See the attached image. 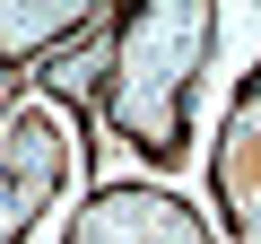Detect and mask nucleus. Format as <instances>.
<instances>
[{"mask_svg": "<svg viewBox=\"0 0 261 244\" xmlns=\"http://www.w3.org/2000/svg\"><path fill=\"white\" fill-rule=\"evenodd\" d=\"M209 53H218L209 0H130V9H113L105 18V79H96L113 140L140 149L148 166H183Z\"/></svg>", "mask_w": 261, "mask_h": 244, "instance_id": "nucleus-1", "label": "nucleus"}, {"mask_svg": "<svg viewBox=\"0 0 261 244\" xmlns=\"http://www.w3.org/2000/svg\"><path fill=\"white\" fill-rule=\"evenodd\" d=\"M70 183V131L44 105H18L0 122V244H27L35 218L61 201Z\"/></svg>", "mask_w": 261, "mask_h": 244, "instance_id": "nucleus-2", "label": "nucleus"}, {"mask_svg": "<svg viewBox=\"0 0 261 244\" xmlns=\"http://www.w3.org/2000/svg\"><path fill=\"white\" fill-rule=\"evenodd\" d=\"M61 244H218V235L192 201H174L157 183H96Z\"/></svg>", "mask_w": 261, "mask_h": 244, "instance_id": "nucleus-3", "label": "nucleus"}, {"mask_svg": "<svg viewBox=\"0 0 261 244\" xmlns=\"http://www.w3.org/2000/svg\"><path fill=\"white\" fill-rule=\"evenodd\" d=\"M209 192L226 218V244H261V61L244 70L235 105H226V131L209 157Z\"/></svg>", "mask_w": 261, "mask_h": 244, "instance_id": "nucleus-4", "label": "nucleus"}, {"mask_svg": "<svg viewBox=\"0 0 261 244\" xmlns=\"http://www.w3.org/2000/svg\"><path fill=\"white\" fill-rule=\"evenodd\" d=\"M105 9H87V0H0V70L27 79L44 53H61L70 35H87Z\"/></svg>", "mask_w": 261, "mask_h": 244, "instance_id": "nucleus-5", "label": "nucleus"}, {"mask_svg": "<svg viewBox=\"0 0 261 244\" xmlns=\"http://www.w3.org/2000/svg\"><path fill=\"white\" fill-rule=\"evenodd\" d=\"M96 79H105V18L27 70V87H35V96H61V105H87V96H96Z\"/></svg>", "mask_w": 261, "mask_h": 244, "instance_id": "nucleus-6", "label": "nucleus"}]
</instances>
